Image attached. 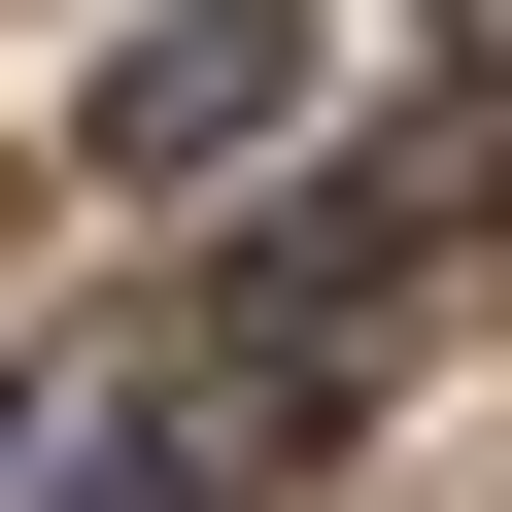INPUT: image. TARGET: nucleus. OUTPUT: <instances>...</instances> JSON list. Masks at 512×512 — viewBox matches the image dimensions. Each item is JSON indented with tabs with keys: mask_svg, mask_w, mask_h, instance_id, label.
Returning <instances> with one entry per match:
<instances>
[{
	"mask_svg": "<svg viewBox=\"0 0 512 512\" xmlns=\"http://www.w3.org/2000/svg\"><path fill=\"white\" fill-rule=\"evenodd\" d=\"M274 103H308V0H171V35H103L69 137H103V171H239Z\"/></svg>",
	"mask_w": 512,
	"mask_h": 512,
	"instance_id": "f257e3e1",
	"label": "nucleus"
},
{
	"mask_svg": "<svg viewBox=\"0 0 512 512\" xmlns=\"http://www.w3.org/2000/svg\"><path fill=\"white\" fill-rule=\"evenodd\" d=\"M0 512H239V410H171V376H0Z\"/></svg>",
	"mask_w": 512,
	"mask_h": 512,
	"instance_id": "f03ea898",
	"label": "nucleus"
}]
</instances>
